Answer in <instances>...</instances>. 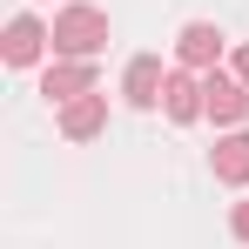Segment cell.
I'll use <instances>...</instances> for the list:
<instances>
[{"label": "cell", "mask_w": 249, "mask_h": 249, "mask_svg": "<svg viewBox=\"0 0 249 249\" xmlns=\"http://www.w3.org/2000/svg\"><path fill=\"white\" fill-rule=\"evenodd\" d=\"M229 236H236V243H249V202L229 209Z\"/></svg>", "instance_id": "30bf717a"}, {"label": "cell", "mask_w": 249, "mask_h": 249, "mask_svg": "<svg viewBox=\"0 0 249 249\" xmlns=\"http://www.w3.org/2000/svg\"><path fill=\"white\" fill-rule=\"evenodd\" d=\"M101 128H108V94H81V101L61 108V135L68 142H94Z\"/></svg>", "instance_id": "ba28073f"}, {"label": "cell", "mask_w": 249, "mask_h": 249, "mask_svg": "<svg viewBox=\"0 0 249 249\" xmlns=\"http://www.w3.org/2000/svg\"><path fill=\"white\" fill-rule=\"evenodd\" d=\"M162 88H168V68L155 61V54H135L122 74V101L128 108H162Z\"/></svg>", "instance_id": "8992f818"}, {"label": "cell", "mask_w": 249, "mask_h": 249, "mask_svg": "<svg viewBox=\"0 0 249 249\" xmlns=\"http://www.w3.org/2000/svg\"><path fill=\"white\" fill-rule=\"evenodd\" d=\"M229 74H236V81H243V88H249V41H243V47H236V54H229Z\"/></svg>", "instance_id": "8fae6325"}, {"label": "cell", "mask_w": 249, "mask_h": 249, "mask_svg": "<svg viewBox=\"0 0 249 249\" xmlns=\"http://www.w3.org/2000/svg\"><path fill=\"white\" fill-rule=\"evenodd\" d=\"M202 108L215 128H243L249 122V88L236 81V74H222V68H209L202 74Z\"/></svg>", "instance_id": "7a4b0ae2"}, {"label": "cell", "mask_w": 249, "mask_h": 249, "mask_svg": "<svg viewBox=\"0 0 249 249\" xmlns=\"http://www.w3.org/2000/svg\"><path fill=\"white\" fill-rule=\"evenodd\" d=\"M209 168H215V182L243 189V182H249V128H236V135H222V142L209 148Z\"/></svg>", "instance_id": "9c48e42d"}, {"label": "cell", "mask_w": 249, "mask_h": 249, "mask_svg": "<svg viewBox=\"0 0 249 249\" xmlns=\"http://www.w3.org/2000/svg\"><path fill=\"white\" fill-rule=\"evenodd\" d=\"M101 47H108V14H101V7L74 0V7L54 14V54H68V61H94Z\"/></svg>", "instance_id": "6da1fadb"}, {"label": "cell", "mask_w": 249, "mask_h": 249, "mask_svg": "<svg viewBox=\"0 0 249 249\" xmlns=\"http://www.w3.org/2000/svg\"><path fill=\"white\" fill-rule=\"evenodd\" d=\"M47 47H54V27H41L34 14H14V20H7V41H0L7 68H34Z\"/></svg>", "instance_id": "3957f363"}, {"label": "cell", "mask_w": 249, "mask_h": 249, "mask_svg": "<svg viewBox=\"0 0 249 249\" xmlns=\"http://www.w3.org/2000/svg\"><path fill=\"white\" fill-rule=\"evenodd\" d=\"M41 94L54 101V108H68V101L94 94V61H68V54H54V68L41 74Z\"/></svg>", "instance_id": "277c9868"}, {"label": "cell", "mask_w": 249, "mask_h": 249, "mask_svg": "<svg viewBox=\"0 0 249 249\" xmlns=\"http://www.w3.org/2000/svg\"><path fill=\"white\" fill-rule=\"evenodd\" d=\"M222 27H209V20H189V27H182V34H175V61H182V68H196V74H209V68H215V61H222Z\"/></svg>", "instance_id": "52a82bcc"}, {"label": "cell", "mask_w": 249, "mask_h": 249, "mask_svg": "<svg viewBox=\"0 0 249 249\" xmlns=\"http://www.w3.org/2000/svg\"><path fill=\"white\" fill-rule=\"evenodd\" d=\"M162 115L168 122H202L209 108H202V74H196V68H168V88H162Z\"/></svg>", "instance_id": "5b68a950"}]
</instances>
